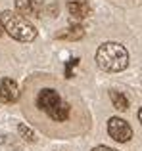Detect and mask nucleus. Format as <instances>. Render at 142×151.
I'll return each mask as SVG.
<instances>
[{"label": "nucleus", "mask_w": 142, "mask_h": 151, "mask_svg": "<svg viewBox=\"0 0 142 151\" xmlns=\"http://www.w3.org/2000/svg\"><path fill=\"white\" fill-rule=\"evenodd\" d=\"M96 63L108 73H119L129 65V54L117 42H104L96 52Z\"/></svg>", "instance_id": "nucleus-1"}, {"label": "nucleus", "mask_w": 142, "mask_h": 151, "mask_svg": "<svg viewBox=\"0 0 142 151\" xmlns=\"http://www.w3.org/2000/svg\"><path fill=\"white\" fill-rule=\"evenodd\" d=\"M17 130H19V136H21L25 142H35V140H37V136H35L33 128H29V126H27V124H23V122L17 126Z\"/></svg>", "instance_id": "nucleus-10"}, {"label": "nucleus", "mask_w": 142, "mask_h": 151, "mask_svg": "<svg viewBox=\"0 0 142 151\" xmlns=\"http://www.w3.org/2000/svg\"><path fill=\"white\" fill-rule=\"evenodd\" d=\"M15 10L23 17H41L44 6L42 0H15Z\"/></svg>", "instance_id": "nucleus-5"}, {"label": "nucleus", "mask_w": 142, "mask_h": 151, "mask_svg": "<svg viewBox=\"0 0 142 151\" xmlns=\"http://www.w3.org/2000/svg\"><path fill=\"white\" fill-rule=\"evenodd\" d=\"M37 105L41 111H44L52 121L56 122H64L69 119L71 107L69 103H65L62 100V96L52 88H42L37 96Z\"/></svg>", "instance_id": "nucleus-3"}, {"label": "nucleus", "mask_w": 142, "mask_h": 151, "mask_svg": "<svg viewBox=\"0 0 142 151\" xmlns=\"http://www.w3.org/2000/svg\"><path fill=\"white\" fill-rule=\"evenodd\" d=\"M109 100H112V103H113L115 109H119V111H127L129 109V100H127L125 94L112 90V92H109Z\"/></svg>", "instance_id": "nucleus-9"}, {"label": "nucleus", "mask_w": 142, "mask_h": 151, "mask_svg": "<svg viewBox=\"0 0 142 151\" xmlns=\"http://www.w3.org/2000/svg\"><path fill=\"white\" fill-rule=\"evenodd\" d=\"M2 33H4V31H2V25H0V37H2Z\"/></svg>", "instance_id": "nucleus-14"}, {"label": "nucleus", "mask_w": 142, "mask_h": 151, "mask_svg": "<svg viewBox=\"0 0 142 151\" xmlns=\"http://www.w3.org/2000/svg\"><path fill=\"white\" fill-rule=\"evenodd\" d=\"M0 25H2V31H6L12 38L19 42H33L37 38V29L27 21V17L15 14V12H2L0 14Z\"/></svg>", "instance_id": "nucleus-2"}, {"label": "nucleus", "mask_w": 142, "mask_h": 151, "mask_svg": "<svg viewBox=\"0 0 142 151\" xmlns=\"http://www.w3.org/2000/svg\"><path fill=\"white\" fill-rule=\"evenodd\" d=\"M83 37H85V29H83L81 25L67 27L65 31H62V33L58 35L60 40H79V38H83Z\"/></svg>", "instance_id": "nucleus-8"}, {"label": "nucleus", "mask_w": 142, "mask_h": 151, "mask_svg": "<svg viewBox=\"0 0 142 151\" xmlns=\"http://www.w3.org/2000/svg\"><path fill=\"white\" fill-rule=\"evenodd\" d=\"M92 151H117V149H112V147H108V145H98V147H94Z\"/></svg>", "instance_id": "nucleus-12"}, {"label": "nucleus", "mask_w": 142, "mask_h": 151, "mask_svg": "<svg viewBox=\"0 0 142 151\" xmlns=\"http://www.w3.org/2000/svg\"><path fill=\"white\" fill-rule=\"evenodd\" d=\"M108 134L115 142L125 144V142H129L133 138V128L127 121H123V119H119V117H112L108 121Z\"/></svg>", "instance_id": "nucleus-4"}, {"label": "nucleus", "mask_w": 142, "mask_h": 151, "mask_svg": "<svg viewBox=\"0 0 142 151\" xmlns=\"http://www.w3.org/2000/svg\"><path fill=\"white\" fill-rule=\"evenodd\" d=\"M67 12L71 19L75 21H83L90 15V6L86 0H67Z\"/></svg>", "instance_id": "nucleus-7"}, {"label": "nucleus", "mask_w": 142, "mask_h": 151, "mask_svg": "<svg viewBox=\"0 0 142 151\" xmlns=\"http://www.w3.org/2000/svg\"><path fill=\"white\" fill-rule=\"evenodd\" d=\"M48 10H50V14H52V15H54V14H56V10H58V6H56V4H52V6H50V8H48Z\"/></svg>", "instance_id": "nucleus-13"}, {"label": "nucleus", "mask_w": 142, "mask_h": 151, "mask_svg": "<svg viewBox=\"0 0 142 151\" xmlns=\"http://www.w3.org/2000/svg\"><path fill=\"white\" fill-rule=\"evenodd\" d=\"M0 100L4 103H14L19 100V88L14 78H2L0 81Z\"/></svg>", "instance_id": "nucleus-6"}, {"label": "nucleus", "mask_w": 142, "mask_h": 151, "mask_svg": "<svg viewBox=\"0 0 142 151\" xmlns=\"http://www.w3.org/2000/svg\"><path fill=\"white\" fill-rule=\"evenodd\" d=\"M79 65V58H73V59H69L67 63H65V77L71 78L73 75H71V67H77Z\"/></svg>", "instance_id": "nucleus-11"}]
</instances>
